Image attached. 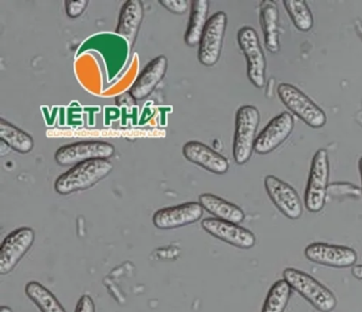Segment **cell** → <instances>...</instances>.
<instances>
[{"mask_svg": "<svg viewBox=\"0 0 362 312\" xmlns=\"http://www.w3.org/2000/svg\"><path fill=\"white\" fill-rule=\"evenodd\" d=\"M113 169L109 159H90L76 163L57 178L54 189L62 195L86 190L107 178Z\"/></svg>", "mask_w": 362, "mask_h": 312, "instance_id": "obj_1", "label": "cell"}, {"mask_svg": "<svg viewBox=\"0 0 362 312\" xmlns=\"http://www.w3.org/2000/svg\"><path fill=\"white\" fill-rule=\"evenodd\" d=\"M283 278L290 284L292 290L298 292L320 312H332L336 309L338 304L336 295L306 272L287 267L284 270Z\"/></svg>", "mask_w": 362, "mask_h": 312, "instance_id": "obj_2", "label": "cell"}, {"mask_svg": "<svg viewBox=\"0 0 362 312\" xmlns=\"http://www.w3.org/2000/svg\"><path fill=\"white\" fill-rule=\"evenodd\" d=\"M259 122L260 112L255 106L243 105L237 110L233 156L238 165H243L251 158Z\"/></svg>", "mask_w": 362, "mask_h": 312, "instance_id": "obj_3", "label": "cell"}, {"mask_svg": "<svg viewBox=\"0 0 362 312\" xmlns=\"http://www.w3.org/2000/svg\"><path fill=\"white\" fill-rule=\"evenodd\" d=\"M329 178V157L325 149H319L311 161L304 204L308 212L317 214L323 209L327 199Z\"/></svg>", "mask_w": 362, "mask_h": 312, "instance_id": "obj_4", "label": "cell"}, {"mask_svg": "<svg viewBox=\"0 0 362 312\" xmlns=\"http://www.w3.org/2000/svg\"><path fill=\"white\" fill-rule=\"evenodd\" d=\"M277 95L284 105L308 127L320 129L326 125L327 117L324 110L298 87L289 83H281L277 87Z\"/></svg>", "mask_w": 362, "mask_h": 312, "instance_id": "obj_5", "label": "cell"}, {"mask_svg": "<svg viewBox=\"0 0 362 312\" xmlns=\"http://www.w3.org/2000/svg\"><path fill=\"white\" fill-rule=\"evenodd\" d=\"M237 40L247 59V78L254 86L262 88L266 84L267 62L257 32L245 25L239 30Z\"/></svg>", "mask_w": 362, "mask_h": 312, "instance_id": "obj_6", "label": "cell"}, {"mask_svg": "<svg viewBox=\"0 0 362 312\" xmlns=\"http://www.w3.org/2000/svg\"><path fill=\"white\" fill-rule=\"evenodd\" d=\"M228 25V15L223 11L214 13L209 17L200 44L198 59L202 65L211 67L219 61Z\"/></svg>", "mask_w": 362, "mask_h": 312, "instance_id": "obj_7", "label": "cell"}, {"mask_svg": "<svg viewBox=\"0 0 362 312\" xmlns=\"http://www.w3.org/2000/svg\"><path fill=\"white\" fill-rule=\"evenodd\" d=\"M115 154V146L103 140H84L60 146L54 154L60 166L76 165L90 159H110Z\"/></svg>", "mask_w": 362, "mask_h": 312, "instance_id": "obj_8", "label": "cell"}, {"mask_svg": "<svg viewBox=\"0 0 362 312\" xmlns=\"http://www.w3.org/2000/svg\"><path fill=\"white\" fill-rule=\"evenodd\" d=\"M35 240V233L31 227L23 226L14 229L4 240L0 246V274L6 275L16 269L23 257L28 253Z\"/></svg>", "mask_w": 362, "mask_h": 312, "instance_id": "obj_9", "label": "cell"}, {"mask_svg": "<svg viewBox=\"0 0 362 312\" xmlns=\"http://www.w3.org/2000/svg\"><path fill=\"white\" fill-rule=\"evenodd\" d=\"M305 256L311 262L334 269H346L357 262V253L349 246L313 242L305 248Z\"/></svg>", "mask_w": 362, "mask_h": 312, "instance_id": "obj_10", "label": "cell"}, {"mask_svg": "<svg viewBox=\"0 0 362 312\" xmlns=\"http://www.w3.org/2000/svg\"><path fill=\"white\" fill-rule=\"evenodd\" d=\"M264 188L275 207L290 220H298L303 214L300 195L293 187L274 175L264 178Z\"/></svg>", "mask_w": 362, "mask_h": 312, "instance_id": "obj_11", "label": "cell"}, {"mask_svg": "<svg viewBox=\"0 0 362 312\" xmlns=\"http://www.w3.org/2000/svg\"><path fill=\"white\" fill-rule=\"evenodd\" d=\"M201 226L213 237L241 250H249L256 243L255 235L236 223L220 220L213 216L203 219Z\"/></svg>", "mask_w": 362, "mask_h": 312, "instance_id": "obj_12", "label": "cell"}, {"mask_svg": "<svg viewBox=\"0 0 362 312\" xmlns=\"http://www.w3.org/2000/svg\"><path fill=\"white\" fill-rule=\"evenodd\" d=\"M203 216V207L198 202H186L177 206L160 208L154 212L152 222L158 229H173L194 224Z\"/></svg>", "mask_w": 362, "mask_h": 312, "instance_id": "obj_13", "label": "cell"}, {"mask_svg": "<svg viewBox=\"0 0 362 312\" xmlns=\"http://www.w3.org/2000/svg\"><path fill=\"white\" fill-rule=\"evenodd\" d=\"M293 129V116L288 112H281L270 120L259 135H257L254 144V151L260 155L273 152L288 139Z\"/></svg>", "mask_w": 362, "mask_h": 312, "instance_id": "obj_14", "label": "cell"}, {"mask_svg": "<svg viewBox=\"0 0 362 312\" xmlns=\"http://www.w3.org/2000/svg\"><path fill=\"white\" fill-rule=\"evenodd\" d=\"M183 155L190 163L200 166L211 173H226L230 169L228 158L201 141L190 140L183 146Z\"/></svg>", "mask_w": 362, "mask_h": 312, "instance_id": "obj_15", "label": "cell"}, {"mask_svg": "<svg viewBox=\"0 0 362 312\" xmlns=\"http://www.w3.org/2000/svg\"><path fill=\"white\" fill-rule=\"evenodd\" d=\"M168 69V59L165 55H158L150 61L141 70L135 82L130 88L131 97L137 101L149 97L156 88L160 81L165 78Z\"/></svg>", "mask_w": 362, "mask_h": 312, "instance_id": "obj_16", "label": "cell"}, {"mask_svg": "<svg viewBox=\"0 0 362 312\" xmlns=\"http://www.w3.org/2000/svg\"><path fill=\"white\" fill-rule=\"evenodd\" d=\"M144 16L145 8L141 0H129L122 6L115 33L122 36L130 48H132L136 42Z\"/></svg>", "mask_w": 362, "mask_h": 312, "instance_id": "obj_17", "label": "cell"}, {"mask_svg": "<svg viewBox=\"0 0 362 312\" xmlns=\"http://www.w3.org/2000/svg\"><path fill=\"white\" fill-rule=\"evenodd\" d=\"M259 12L266 48L271 53L279 52L281 48L279 8L272 0H264L260 2Z\"/></svg>", "mask_w": 362, "mask_h": 312, "instance_id": "obj_18", "label": "cell"}, {"mask_svg": "<svg viewBox=\"0 0 362 312\" xmlns=\"http://www.w3.org/2000/svg\"><path fill=\"white\" fill-rule=\"evenodd\" d=\"M199 203L201 204L203 209L213 214L214 218L236 223V224H239L245 220V214L243 208L232 202L226 201L218 195H213V193L200 195Z\"/></svg>", "mask_w": 362, "mask_h": 312, "instance_id": "obj_19", "label": "cell"}, {"mask_svg": "<svg viewBox=\"0 0 362 312\" xmlns=\"http://www.w3.org/2000/svg\"><path fill=\"white\" fill-rule=\"evenodd\" d=\"M209 1L207 0H192L190 1V16L186 29L184 42L187 46L194 47L200 44L203 31L206 25Z\"/></svg>", "mask_w": 362, "mask_h": 312, "instance_id": "obj_20", "label": "cell"}, {"mask_svg": "<svg viewBox=\"0 0 362 312\" xmlns=\"http://www.w3.org/2000/svg\"><path fill=\"white\" fill-rule=\"evenodd\" d=\"M0 138L12 150L22 154H27L35 148L33 136L12 125L5 118L0 119Z\"/></svg>", "mask_w": 362, "mask_h": 312, "instance_id": "obj_21", "label": "cell"}, {"mask_svg": "<svg viewBox=\"0 0 362 312\" xmlns=\"http://www.w3.org/2000/svg\"><path fill=\"white\" fill-rule=\"evenodd\" d=\"M25 292L41 312H66L54 293L39 282H29L25 287Z\"/></svg>", "mask_w": 362, "mask_h": 312, "instance_id": "obj_22", "label": "cell"}, {"mask_svg": "<svg viewBox=\"0 0 362 312\" xmlns=\"http://www.w3.org/2000/svg\"><path fill=\"white\" fill-rule=\"evenodd\" d=\"M291 291V287L284 278L276 280L267 294L262 312H285Z\"/></svg>", "mask_w": 362, "mask_h": 312, "instance_id": "obj_23", "label": "cell"}, {"mask_svg": "<svg viewBox=\"0 0 362 312\" xmlns=\"http://www.w3.org/2000/svg\"><path fill=\"white\" fill-rule=\"evenodd\" d=\"M296 29L302 32L310 31L313 27V16L305 0H285L283 2Z\"/></svg>", "mask_w": 362, "mask_h": 312, "instance_id": "obj_24", "label": "cell"}, {"mask_svg": "<svg viewBox=\"0 0 362 312\" xmlns=\"http://www.w3.org/2000/svg\"><path fill=\"white\" fill-rule=\"evenodd\" d=\"M327 195L332 199H360L362 197V190L359 187L351 183L338 182L332 183L328 186Z\"/></svg>", "mask_w": 362, "mask_h": 312, "instance_id": "obj_25", "label": "cell"}, {"mask_svg": "<svg viewBox=\"0 0 362 312\" xmlns=\"http://www.w3.org/2000/svg\"><path fill=\"white\" fill-rule=\"evenodd\" d=\"M88 4H90L88 0H79V1H76V0H66V1L64 2L65 11H66V14L69 15V17H71V18H78V17L81 16V15L86 12Z\"/></svg>", "mask_w": 362, "mask_h": 312, "instance_id": "obj_26", "label": "cell"}, {"mask_svg": "<svg viewBox=\"0 0 362 312\" xmlns=\"http://www.w3.org/2000/svg\"><path fill=\"white\" fill-rule=\"evenodd\" d=\"M160 6H164L169 12L173 14L182 15L186 13L188 6H190V1L187 0H160Z\"/></svg>", "mask_w": 362, "mask_h": 312, "instance_id": "obj_27", "label": "cell"}, {"mask_svg": "<svg viewBox=\"0 0 362 312\" xmlns=\"http://www.w3.org/2000/svg\"><path fill=\"white\" fill-rule=\"evenodd\" d=\"M75 312H96L94 301L90 295H82L76 306Z\"/></svg>", "mask_w": 362, "mask_h": 312, "instance_id": "obj_28", "label": "cell"}, {"mask_svg": "<svg viewBox=\"0 0 362 312\" xmlns=\"http://www.w3.org/2000/svg\"><path fill=\"white\" fill-rule=\"evenodd\" d=\"M351 275L357 279L362 280V265H355L351 267Z\"/></svg>", "mask_w": 362, "mask_h": 312, "instance_id": "obj_29", "label": "cell"}, {"mask_svg": "<svg viewBox=\"0 0 362 312\" xmlns=\"http://www.w3.org/2000/svg\"><path fill=\"white\" fill-rule=\"evenodd\" d=\"M10 150H11V148L8 146L5 142L1 141V144H0V152H1L0 153V156H5V155L9 154Z\"/></svg>", "mask_w": 362, "mask_h": 312, "instance_id": "obj_30", "label": "cell"}, {"mask_svg": "<svg viewBox=\"0 0 362 312\" xmlns=\"http://www.w3.org/2000/svg\"><path fill=\"white\" fill-rule=\"evenodd\" d=\"M355 30L357 32L358 36L362 40V21H356Z\"/></svg>", "mask_w": 362, "mask_h": 312, "instance_id": "obj_31", "label": "cell"}, {"mask_svg": "<svg viewBox=\"0 0 362 312\" xmlns=\"http://www.w3.org/2000/svg\"><path fill=\"white\" fill-rule=\"evenodd\" d=\"M0 312H12V309L11 308L7 307V306H1Z\"/></svg>", "mask_w": 362, "mask_h": 312, "instance_id": "obj_32", "label": "cell"}, {"mask_svg": "<svg viewBox=\"0 0 362 312\" xmlns=\"http://www.w3.org/2000/svg\"><path fill=\"white\" fill-rule=\"evenodd\" d=\"M359 172H360V176H361V190H362V156H361V158L359 159Z\"/></svg>", "mask_w": 362, "mask_h": 312, "instance_id": "obj_33", "label": "cell"}]
</instances>
